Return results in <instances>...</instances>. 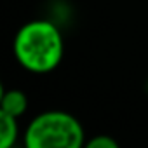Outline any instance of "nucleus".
Segmentation results:
<instances>
[{
  "mask_svg": "<svg viewBox=\"0 0 148 148\" xmlns=\"http://www.w3.org/2000/svg\"><path fill=\"white\" fill-rule=\"evenodd\" d=\"M63 37L59 28L45 19H35L19 28L14 37V56L32 73H49L63 59Z\"/></svg>",
  "mask_w": 148,
  "mask_h": 148,
  "instance_id": "1",
  "label": "nucleus"
},
{
  "mask_svg": "<svg viewBox=\"0 0 148 148\" xmlns=\"http://www.w3.org/2000/svg\"><path fill=\"white\" fill-rule=\"evenodd\" d=\"M25 145L28 148H80L84 145V127L66 112H44L28 124Z\"/></svg>",
  "mask_w": 148,
  "mask_h": 148,
  "instance_id": "2",
  "label": "nucleus"
},
{
  "mask_svg": "<svg viewBox=\"0 0 148 148\" xmlns=\"http://www.w3.org/2000/svg\"><path fill=\"white\" fill-rule=\"evenodd\" d=\"M28 108V98L23 91L19 89H9L2 92L0 98V112L12 115V117H21Z\"/></svg>",
  "mask_w": 148,
  "mask_h": 148,
  "instance_id": "3",
  "label": "nucleus"
},
{
  "mask_svg": "<svg viewBox=\"0 0 148 148\" xmlns=\"http://www.w3.org/2000/svg\"><path fill=\"white\" fill-rule=\"evenodd\" d=\"M19 134L18 119L0 112V148H11Z\"/></svg>",
  "mask_w": 148,
  "mask_h": 148,
  "instance_id": "4",
  "label": "nucleus"
},
{
  "mask_svg": "<svg viewBox=\"0 0 148 148\" xmlns=\"http://www.w3.org/2000/svg\"><path fill=\"white\" fill-rule=\"evenodd\" d=\"M117 146H119V143L106 134L96 136V138L87 141V148H117Z\"/></svg>",
  "mask_w": 148,
  "mask_h": 148,
  "instance_id": "5",
  "label": "nucleus"
}]
</instances>
